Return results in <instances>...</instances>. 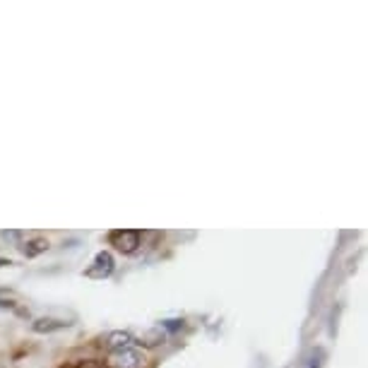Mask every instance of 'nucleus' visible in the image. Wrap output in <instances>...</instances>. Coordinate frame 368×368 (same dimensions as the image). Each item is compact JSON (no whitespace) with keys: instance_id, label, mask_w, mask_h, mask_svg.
Returning a JSON list of instances; mask_svg holds the SVG:
<instances>
[{"instance_id":"obj_10","label":"nucleus","mask_w":368,"mask_h":368,"mask_svg":"<svg viewBox=\"0 0 368 368\" xmlns=\"http://www.w3.org/2000/svg\"><path fill=\"white\" fill-rule=\"evenodd\" d=\"M310 368H318V364H315V366H310Z\"/></svg>"},{"instance_id":"obj_3","label":"nucleus","mask_w":368,"mask_h":368,"mask_svg":"<svg viewBox=\"0 0 368 368\" xmlns=\"http://www.w3.org/2000/svg\"><path fill=\"white\" fill-rule=\"evenodd\" d=\"M145 361V356L135 347L123 349V352H113L106 356V368H140Z\"/></svg>"},{"instance_id":"obj_9","label":"nucleus","mask_w":368,"mask_h":368,"mask_svg":"<svg viewBox=\"0 0 368 368\" xmlns=\"http://www.w3.org/2000/svg\"><path fill=\"white\" fill-rule=\"evenodd\" d=\"M8 265H13V260H8V258H0V268H8Z\"/></svg>"},{"instance_id":"obj_4","label":"nucleus","mask_w":368,"mask_h":368,"mask_svg":"<svg viewBox=\"0 0 368 368\" xmlns=\"http://www.w3.org/2000/svg\"><path fill=\"white\" fill-rule=\"evenodd\" d=\"M101 344H104L106 352L113 354V352H123V349L135 347V337L130 335V332H126V330H113L104 339H101Z\"/></svg>"},{"instance_id":"obj_7","label":"nucleus","mask_w":368,"mask_h":368,"mask_svg":"<svg viewBox=\"0 0 368 368\" xmlns=\"http://www.w3.org/2000/svg\"><path fill=\"white\" fill-rule=\"evenodd\" d=\"M164 339H166V335H164L162 327H159V330H152L145 339H140L138 344H145V347H157V344H162Z\"/></svg>"},{"instance_id":"obj_6","label":"nucleus","mask_w":368,"mask_h":368,"mask_svg":"<svg viewBox=\"0 0 368 368\" xmlns=\"http://www.w3.org/2000/svg\"><path fill=\"white\" fill-rule=\"evenodd\" d=\"M20 248L27 258H37V256H41V253L48 251V239H44V236H34V239L22 243Z\"/></svg>"},{"instance_id":"obj_2","label":"nucleus","mask_w":368,"mask_h":368,"mask_svg":"<svg viewBox=\"0 0 368 368\" xmlns=\"http://www.w3.org/2000/svg\"><path fill=\"white\" fill-rule=\"evenodd\" d=\"M113 270H116V260H113L109 251H101L94 256L92 265L84 270V277H89V280H109Z\"/></svg>"},{"instance_id":"obj_5","label":"nucleus","mask_w":368,"mask_h":368,"mask_svg":"<svg viewBox=\"0 0 368 368\" xmlns=\"http://www.w3.org/2000/svg\"><path fill=\"white\" fill-rule=\"evenodd\" d=\"M70 322H63V320H55V318H37L32 322V330L39 332V335H51V332H58L67 327Z\"/></svg>"},{"instance_id":"obj_1","label":"nucleus","mask_w":368,"mask_h":368,"mask_svg":"<svg viewBox=\"0 0 368 368\" xmlns=\"http://www.w3.org/2000/svg\"><path fill=\"white\" fill-rule=\"evenodd\" d=\"M109 243L123 256H133L143 246V231L138 229H116L109 234Z\"/></svg>"},{"instance_id":"obj_8","label":"nucleus","mask_w":368,"mask_h":368,"mask_svg":"<svg viewBox=\"0 0 368 368\" xmlns=\"http://www.w3.org/2000/svg\"><path fill=\"white\" fill-rule=\"evenodd\" d=\"M162 327H166V330H178V327H183V320H164Z\"/></svg>"}]
</instances>
